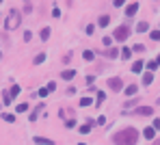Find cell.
Wrapping results in <instances>:
<instances>
[{
  "mask_svg": "<svg viewBox=\"0 0 160 145\" xmlns=\"http://www.w3.org/2000/svg\"><path fill=\"white\" fill-rule=\"evenodd\" d=\"M136 141H139L136 128H123V130H119L117 134L113 137L115 145H136Z\"/></svg>",
  "mask_w": 160,
  "mask_h": 145,
  "instance_id": "1",
  "label": "cell"
},
{
  "mask_svg": "<svg viewBox=\"0 0 160 145\" xmlns=\"http://www.w3.org/2000/svg\"><path fill=\"white\" fill-rule=\"evenodd\" d=\"M4 26H7L9 30H13V28H18V26H20V11H18V9H11V11H9L7 24H4Z\"/></svg>",
  "mask_w": 160,
  "mask_h": 145,
  "instance_id": "2",
  "label": "cell"
},
{
  "mask_svg": "<svg viewBox=\"0 0 160 145\" xmlns=\"http://www.w3.org/2000/svg\"><path fill=\"white\" fill-rule=\"evenodd\" d=\"M130 35V26H119V28H115V41H125Z\"/></svg>",
  "mask_w": 160,
  "mask_h": 145,
  "instance_id": "3",
  "label": "cell"
},
{
  "mask_svg": "<svg viewBox=\"0 0 160 145\" xmlns=\"http://www.w3.org/2000/svg\"><path fill=\"white\" fill-rule=\"evenodd\" d=\"M134 115H139V117H152L154 115V108L152 106H139L134 110Z\"/></svg>",
  "mask_w": 160,
  "mask_h": 145,
  "instance_id": "4",
  "label": "cell"
},
{
  "mask_svg": "<svg viewBox=\"0 0 160 145\" xmlns=\"http://www.w3.org/2000/svg\"><path fill=\"white\" fill-rule=\"evenodd\" d=\"M121 87H123L121 78H108V89H113V91H121Z\"/></svg>",
  "mask_w": 160,
  "mask_h": 145,
  "instance_id": "5",
  "label": "cell"
},
{
  "mask_svg": "<svg viewBox=\"0 0 160 145\" xmlns=\"http://www.w3.org/2000/svg\"><path fill=\"white\" fill-rule=\"evenodd\" d=\"M102 54H106V57H110V59H117L119 57V50L117 48H108V50H102Z\"/></svg>",
  "mask_w": 160,
  "mask_h": 145,
  "instance_id": "6",
  "label": "cell"
},
{
  "mask_svg": "<svg viewBox=\"0 0 160 145\" xmlns=\"http://www.w3.org/2000/svg\"><path fill=\"white\" fill-rule=\"evenodd\" d=\"M35 143L37 145H54L52 139H43V137H35Z\"/></svg>",
  "mask_w": 160,
  "mask_h": 145,
  "instance_id": "7",
  "label": "cell"
},
{
  "mask_svg": "<svg viewBox=\"0 0 160 145\" xmlns=\"http://www.w3.org/2000/svg\"><path fill=\"white\" fill-rule=\"evenodd\" d=\"M108 24H110V18H108V15H102V18L97 20V26H102V28H106Z\"/></svg>",
  "mask_w": 160,
  "mask_h": 145,
  "instance_id": "8",
  "label": "cell"
},
{
  "mask_svg": "<svg viewBox=\"0 0 160 145\" xmlns=\"http://www.w3.org/2000/svg\"><path fill=\"white\" fill-rule=\"evenodd\" d=\"M136 91H139V87H136V85H128V87H125V95H130V98L134 95Z\"/></svg>",
  "mask_w": 160,
  "mask_h": 145,
  "instance_id": "9",
  "label": "cell"
},
{
  "mask_svg": "<svg viewBox=\"0 0 160 145\" xmlns=\"http://www.w3.org/2000/svg\"><path fill=\"white\" fill-rule=\"evenodd\" d=\"M136 11H139V2H132V4H130V7H128V9H125V13H128V15H134V13H136Z\"/></svg>",
  "mask_w": 160,
  "mask_h": 145,
  "instance_id": "10",
  "label": "cell"
},
{
  "mask_svg": "<svg viewBox=\"0 0 160 145\" xmlns=\"http://www.w3.org/2000/svg\"><path fill=\"white\" fill-rule=\"evenodd\" d=\"M61 76H63V80H71V78L76 76V71H74V69H65Z\"/></svg>",
  "mask_w": 160,
  "mask_h": 145,
  "instance_id": "11",
  "label": "cell"
},
{
  "mask_svg": "<svg viewBox=\"0 0 160 145\" xmlns=\"http://www.w3.org/2000/svg\"><path fill=\"white\" fill-rule=\"evenodd\" d=\"M82 59H85V61H89V63H91V61L95 59V54H93L91 50H85V52H82Z\"/></svg>",
  "mask_w": 160,
  "mask_h": 145,
  "instance_id": "12",
  "label": "cell"
},
{
  "mask_svg": "<svg viewBox=\"0 0 160 145\" xmlns=\"http://www.w3.org/2000/svg\"><path fill=\"white\" fill-rule=\"evenodd\" d=\"M143 134H145L147 139H154V137H156V130H154V128H145V130H143Z\"/></svg>",
  "mask_w": 160,
  "mask_h": 145,
  "instance_id": "13",
  "label": "cell"
},
{
  "mask_svg": "<svg viewBox=\"0 0 160 145\" xmlns=\"http://www.w3.org/2000/svg\"><path fill=\"white\" fill-rule=\"evenodd\" d=\"M141 69H143V61H136V63L132 65V71H134V74H139Z\"/></svg>",
  "mask_w": 160,
  "mask_h": 145,
  "instance_id": "14",
  "label": "cell"
},
{
  "mask_svg": "<svg viewBox=\"0 0 160 145\" xmlns=\"http://www.w3.org/2000/svg\"><path fill=\"white\" fill-rule=\"evenodd\" d=\"M39 35H41V39H43V41H48V37H50V28H48V26H46V28H41V33H39Z\"/></svg>",
  "mask_w": 160,
  "mask_h": 145,
  "instance_id": "15",
  "label": "cell"
},
{
  "mask_svg": "<svg viewBox=\"0 0 160 145\" xmlns=\"http://www.w3.org/2000/svg\"><path fill=\"white\" fill-rule=\"evenodd\" d=\"M152 80H154V76L149 74V71H147V74L143 76V85H152Z\"/></svg>",
  "mask_w": 160,
  "mask_h": 145,
  "instance_id": "16",
  "label": "cell"
},
{
  "mask_svg": "<svg viewBox=\"0 0 160 145\" xmlns=\"http://www.w3.org/2000/svg\"><path fill=\"white\" fill-rule=\"evenodd\" d=\"M147 28H149V26H147V22H139V26H136V30H139V33H145Z\"/></svg>",
  "mask_w": 160,
  "mask_h": 145,
  "instance_id": "17",
  "label": "cell"
},
{
  "mask_svg": "<svg viewBox=\"0 0 160 145\" xmlns=\"http://www.w3.org/2000/svg\"><path fill=\"white\" fill-rule=\"evenodd\" d=\"M2 119H4V121H9V124H13V121H15V117L11 115V113H2Z\"/></svg>",
  "mask_w": 160,
  "mask_h": 145,
  "instance_id": "18",
  "label": "cell"
},
{
  "mask_svg": "<svg viewBox=\"0 0 160 145\" xmlns=\"http://www.w3.org/2000/svg\"><path fill=\"white\" fill-rule=\"evenodd\" d=\"M41 110H43V104H39V106H37V108H35V113H32V115H30V119H32V121H35V119H37V115H39V113H41Z\"/></svg>",
  "mask_w": 160,
  "mask_h": 145,
  "instance_id": "19",
  "label": "cell"
},
{
  "mask_svg": "<svg viewBox=\"0 0 160 145\" xmlns=\"http://www.w3.org/2000/svg\"><path fill=\"white\" fill-rule=\"evenodd\" d=\"M91 104H93L91 98H82V100H80V106H91Z\"/></svg>",
  "mask_w": 160,
  "mask_h": 145,
  "instance_id": "20",
  "label": "cell"
},
{
  "mask_svg": "<svg viewBox=\"0 0 160 145\" xmlns=\"http://www.w3.org/2000/svg\"><path fill=\"white\" fill-rule=\"evenodd\" d=\"M121 57H123V59H130V57H132V50H130V48H123V50H121Z\"/></svg>",
  "mask_w": 160,
  "mask_h": 145,
  "instance_id": "21",
  "label": "cell"
},
{
  "mask_svg": "<svg viewBox=\"0 0 160 145\" xmlns=\"http://www.w3.org/2000/svg\"><path fill=\"white\" fill-rule=\"evenodd\" d=\"M43 61H46V54H37L35 57V65H41Z\"/></svg>",
  "mask_w": 160,
  "mask_h": 145,
  "instance_id": "22",
  "label": "cell"
},
{
  "mask_svg": "<svg viewBox=\"0 0 160 145\" xmlns=\"http://www.w3.org/2000/svg\"><path fill=\"white\" fill-rule=\"evenodd\" d=\"M9 93H11V98H15V95L20 93V87H18V85H13V87H11V91H9Z\"/></svg>",
  "mask_w": 160,
  "mask_h": 145,
  "instance_id": "23",
  "label": "cell"
},
{
  "mask_svg": "<svg viewBox=\"0 0 160 145\" xmlns=\"http://www.w3.org/2000/svg\"><path fill=\"white\" fill-rule=\"evenodd\" d=\"M149 37L154 39V41H160V30H154V33H152Z\"/></svg>",
  "mask_w": 160,
  "mask_h": 145,
  "instance_id": "24",
  "label": "cell"
},
{
  "mask_svg": "<svg viewBox=\"0 0 160 145\" xmlns=\"http://www.w3.org/2000/svg\"><path fill=\"white\" fill-rule=\"evenodd\" d=\"M80 132H82V134H89V132H91V126H80Z\"/></svg>",
  "mask_w": 160,
  "mask_h": 145,
  "instance_id": "25",
  "label": "cell"
},
{
  "mask_svg": "<svg viewBox=\"0 0 160 145\" xmlns=\"http://www.w3.org/2000/svg\"><path fill=\"white\" fill-rule=\"evenodd\" d=\"M26 110H28V104H20L18 106V113H26Z\"/></svg>",
  "mask_w": 160,
  "mask_h": 145,
  "instance_id": "26",
  "label": "cell"
},
{
  "mask_svg": "<svg viewBox=\"0 0 160 145\" xmlns=\"http://www.w3.org/2000/svg\"><path fill=\"white\" fill-rule=\"evenodd\" d=\"M156 67H158V63H156V61H152V63H147V69H149V71H154Z\"/></svg>",
  "mask_w": 160,
  "mask_h": 145,
  "instance_id": "27",
  "label": "cell"
},
{
  "mask_svg": "<svg viewBox=\"0 0 160 145\" xmlns=\"http://www.w3.org/2000/svg\"><path fill=\"white\" fill-rule=\"evenodd\" d=\"M2 100H4V104H11V100H13V98H11V93L7 91V93H4V98H2Z\"/></svg>",
  "mask_w": 160,
  "mask_h": 145,
  "instance_id": "28",
  "label": "cell"
},
{
  "mask_svg": "<svg viewBox=\"0 0 160 145\" xmlns=\"http://www.w3.org/2000/svg\"><path fill=\"white\" fill-rule=\"evenodd\" d=\"M46 89H48V93L54 91V89H56V82H48V87H46Z\"/></svg>",
  "mask_w": 160,
  "mask_h": 145,
  "instance_id": "29",
  "label": "cell"
},
{
  "mask_svg": "<svg viewBox=\"0 0 160 145\" xmlns=\"http://www.w3.org/2000/svg\"><path fill=\"white\" fill-rule=\"evenodd\" d=\"M93 30H95V24H89V26H87V35H93Z\"/></svg>",
  "mask_w": 160,
  "mask_h": 145,
  "instance_id": "30",
  "label": "cell"
},
{
  "mask_svg": "<svg viewBox=\"0 0 160 145\" xmlns=\"http://www.w3.org/2000/svg\"><path fill=\"white\" fill-rule=\"evenodd\" d=\"M102 102H104V93H100V91H97V106H100Z\"/></svg>",
  "mask_w": 160,
  "mask_h": 145,
  "instance_id": "31",
  "label": "cell"
},
{
  "mask_svg": "<svg viewBox=\"0 0 160 145\" xmlns=\"http://www.w3.org/2000/svg\"><path fill=\"white\" fill-rule=\"evenodd\" d=\"M24 39H26V41H30V39H32V33L26 30V33H24Z\"/></svg>",
  "mask_w": 160,
  "mask_h": 145,
  "instance_id": "32",
  "label": "cell"
},
{
  "mask_svg": "<svg viewBox=\"0 0 160 145\" xmlns=\"http://www.w3.org/2000/svg\"><path fill=\"white\" fill-rule=\"evenodd\" d=\"M102 41H104V46H110V43H113V39H110V37H104Z\"/></svg>",
  "mask_w": 160,
  "mask_h": 145,
  "instance_id": "33",
  "label": "cell"
},
{
  "mask_svg": "<svg viewBox=\"0 0 160 145\" xmlns=\"http://www.w3.org/2000/svg\"><path fill=\"white\" fill-rule=\"evenodd\" d=\"M134 50H136V52H143V50H145V46H141V43H136V46H134Z\"/></svg>",
  "mask_w": 160,
  "mask_h": 145,
  "instance_id": "34",
  "label": "cell"
},
{
  "mask_svg": "<svg viewBox=\"0 0 160 145\" xmlns=\"http://www.w3.org/2000/svg\"><path fill=\"white\" fill-rule=\"evenodd\" d=\"M52 15H54V18H59V15H61V9H59V7L52 9Z\"/></svg>",
  "mask_w": 160,
  "mask_h": 145,
  "instance_id": "35",
  "label": "cell"
},
{
  "mask_svg": "<svg viewBox=\"0 0 160 145\" xmlns=\"http://www.w3.org/2000/svg\"><path fill=\"white\" fill-rule=\"evenodd\" d=\"M152 128H154V130H158V128H160V119H154V126Z\"/></svg>",
  "mask_w": 160,
  "mask_h": 145,
  "instance_id": "36",
  "label": "cell"
},
{
  "mask_svg": "<svg viewBox=\"0 0 160 145\" xmlns=\"http://www.w3.org/2000/svg\"><path fill=\"white\" fill-rule=\"evenodd\" d=\"M65 126H67V128H74V126H76V121H74V119H67V124H65Z\"/></svg>",
  "mask_w": 160,
  "mask_h": 145,
  "instance_id": "37",
  "label": "cell"
},
{
  "mask_svg": "<svg viewBox=\"0 0 160 145\" xmlns=\"http://www.w3.org/2000/svg\"><path fill=\"white\" fill-rule=\"evenodd\" d=\"M123 2H125V0H115V7H121Z\"/></svg>",
  "mask_w": 160,
  "mask_h": 145,
  "instance_id": "38",
  "label": "cell"
},
{
  "mask_svg": "<svg viewBox=\"0 0 160 145\" xmlns=\"http://www.w3.org/2000/svg\"><path fill=\"white\" fill-rule=\"evenodd\" d=\"M156 63H158V65H160V54H158V59H156Z\"/></svg>",
  "mask_w": 160,
  "mask_h": 145,
  "instance_id": "39",
  "label": "cell"
},
{
  "mask_svg": "<svg viewBox=\"0 0 160 145\" xmlns=\"http://www.w3.org/2000/svg\"><path fill=\"white\" fill-rule=\"evenodd\" d=\"M80 145H87V143H80Z\"/></svg>",
  "mask_w": 160,
  "mask_h": 145,
  "instance_id": "40",
  "label": "cell"
},
{
  "mask_svg": "<svg viewBox=\"0 0 160 145\" xmlns=\"http://www.w3.org/2000/svg\"><path fill=\"white\" fill-rule=\"evenodd\" d=\"M0 2H2V0H0Z\"/></svg>",
  "mask_w": 160,
  "mask_h": 145,
  "instance_id": "41",
  "label": "cell"
}]
</instances>
